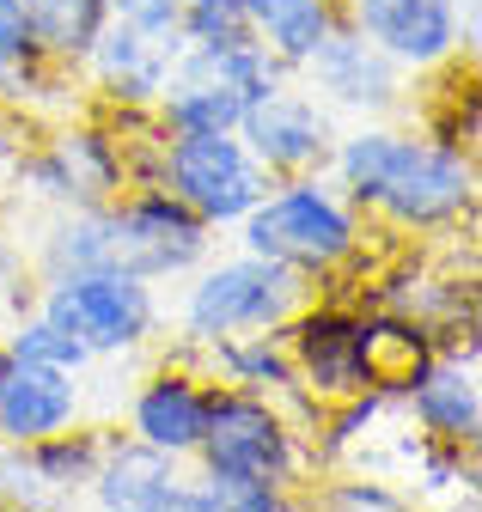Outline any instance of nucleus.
<instances>
[{
	"mask_svg": "<svg viewBox=\"0 0 482 512\" xmlns=\"http://www.w3.org/2000/svg\"><path fill=\"white\" fill-rule=\"evenodd\" d=\"M324 171L354 208H373L397 232H440L476 208L470 147L446 135H403L385 122H360L354 135H336Z\"/></svg>",
	"mask_w": 482,
	"mask_h": 512,
	"instance_id": "obj_1",
	"label": "nucleus"
},
{
	"mask_svg": "<svg viewBox=\"0 0 482 512\" xmlns=\"http://www.w3.org/2000/svg\"><path fill=\"white\" fill-rule=\"evenodd\" d=\"M202 464V488L214 494V512H287L293 482L306 476V439L281 397L214 384L208 433L190 452Z\"/></svg>",
	"mask_w": 482,
	"mask_h": 512,
	"instance_id": "obj_2",
	"label": "nucleus"
},
{
	"mask_svg": "<svg viewBox=\"0 0 482 512\" xmlns=\"http://www.w3.org/2000/svg\"><path fill=\"white\" fill-rule=\"evenodd\" d=\"M238 238H245V250L269 256V263H287L306 281H318L354 263L360 244H367V226H360V208L324 171H299L263 189V202L238 220Z\"/></svg>",
	"mask_w": 482,
	"mask_h": 512,
	"instance_id": "obj_3",
	"label": "nucleus"
},
{
	"mask_svg": "<svg viewBox=\"0 0 482 512\" xmlns=\"http://www.w3.org/2000/svg\"><path fill=\"white\" fill-rule=\"evenodd\" d=\"M196 287L177 305V336L184 348H208L220 336H251V330H281L287 317L312 299V281L287 269V263H269L257 250H238V256H220V263H196Z\"/></svg>",
	"mask_w": 482,
	"mask_h": 512,
	"instance_id": "obj_4",
	"label": "nucleus"
},
{
	"mask_svg": "<svg viewBox=\"0 0 482 512\" xmlns=\"http://www.w3.org/2000/svg\"><path fill=\"white\" fill-rule=\"evenodd\" d=\"M37 317H49L92 360H104V354L147 348V336L159 330V299L153 281L129 269H68V275H43Z\"/></svg>",
	"mask_w": 482,
	"mask_h": 512,
	"instance_id": "obj_5",
	"label": "nucleus"
},
{
	"mask_svg": "<svg viewBox=\"0 0 482 512\" xmlns=\"http://www.w3.org/2000/svg\"><path fill=\"white\" fill-rule=\"evenodd\" d=\"M153 183L171 189L190 214H202L220 232V226L245 220L275 177L251 159L238 128H220V135H165L153 159Z\"/></svg>",
	"mask_w": 482,
	"mask_h": 512,
	"instance_id": "obj_6",
	"label": "nucleus"
},
{
	"mask_svg": "<svg viewBox=\"0 0 482 512\" xmlns=\"http://www.w3.org/2000/svg\"><path fill=\"white\" fill-rule=\"evenodd\" d=\"M104 238H110V269L165 281V275H190L202 263L214 244V226L190 214L171 189L129 183L116 202H104Z\"/></svg>",
	"mask_w": 482,
	"mask_h": 512,
	"instance_id": "obj_7",
	"label": "nucleus"
},
{
	"mask_svg": "<svg viewBox=\"0 0 482 512\" xmlns=\"http://www.w3.org/2000/svg\"><path fill=\"white\" fill-rule=\"evenodd\" d=\"M238 141L251 147V159L269 177H299V171H324L336 147V122L330 104H318L306 86H269L263 98H245L238 110Z\"/></svg>",
	"mask_w": 482,
	"mask_h": 512,
	"instance_id": "obj_8",
	"label": "nucleus"
},
{
	"mask_svg": "<svg viewBox=\"0 0 482 512\" xmlns=\"http://www.w3.org/2000/svg\"><path fill=\"white\" fill-rule=\"evenodd\" d=\"M342 19L403 74H434L464 49L458 0H342Z\"/></svg>",
	"mask_w": 482,
	"mask_h": 512,
	"instance_id": "obj_9",
	"label": "nucleus"
},
{
	"mask_svg": "<svg viewBox=\"0 0 482 512\" xmlns=\"http://www.w3.org/2000/svg\"><path fill=\"white\" fill-rule=\"evenodd\" d=\"M354 324L360 311L336 305V299H306L287 324V354H293V378H299V397H312L318 409H336L348 397H360V354H354Z\"/></svg>",
	"mask_w": 482,
	"mask_h": 512,
	"instance_id": "obj_10",
	"label": "nucleus"
},
{
	"mask_svg": "<svg viewBox=\"0 0 482 512\" xmlns=\"http://www.w3.org/2000/svg\"><path fill=\"white\" fill-rule=\"evenodd\" d=\"M293 74H306V86L318 92V104L336 110H360V116H385L403 104V68L391 55H379L348 19H336L324 31V43L299 61Z\"/></svg>",
	"mask_w": 482,
	"mask_h": 512,
	"instance_id": "obj_11",
	"label": "nucleus"
},
{
	"mask_svg": "<svg viewBox=\"0 0 482 512\" xmlns=\"http://www.w3.org/2000/svg\"><path fill=\"white\" fill-rule=\"evenodd\" d=\"M25 177L55 208H98V202H116L129 189V159H123V141L110 128L74 122L25 165Z\"/></svg>",
	"mask_w": 482,
	"mask_h": 512,
	"instance_id": "obj_12",
	"label": "nucleus"
},
{
	"mask_svg": "<svg viewBox=\"0 0 482 512\" xmlns=\"http://www.w3.org/2000/svg\"><path fill=\"white\" fill-rule=\"evenodd\" d=\"M86 415V384L80 372L25 360L13 348H0V439L37 445L49 433H62Z\"/></svg>",
	"mask_w": 482,
	"mask_h": 512,
	"instance_id": "obj_13",
	"label": "nucleus"
},
{
	"mask_svg": "<svg viewBox=\"0 0 482 512\" xmlns=\"http://www.w3.org/2000/svg\"><path fill=\"white\" fill-rule=\"evenodd\" d=\"M184 55L177 43H159L123 19H104V31L92 37V49L80 55V68L92 80V92L110 110H153L165 80H171V61Z\"/></svg>",
	"mask_w": 482,
	"mask_h": 512,
	"instance_id": "obj_14",
	"label": "nucleus"
},
{
	"mask_svg": "<svg viewBox=\"0 0 482 512\" xmlns=\"http://www.w3.org/2000/svg\"><path fill=\"white\" fill-rule=\"evenodd\" d=\"M177 464L184 458H171V452H159V445L110 427L86 500L104 506V512H177L184 506V470Z\"/></svg>",
	"mask_w": 482,
	"mask_h": 512,
	"instance_id": "obj_15",
	"label": "nucleus"
},
{
	"mask_svg": "<svg viewBox=\"0 0 482 512\" xmlns=\"http://www.w3.org/2000/svg\"><path fill=\"white\" fill-rule=\"evenodd\" d=\"M208 403H214V378L171 360L153 378H141V391L129 397V433L171 458H190L208 433Z\"/></svg>",
	"mask_w": 482,
	"mask_h": 512,
	"instance_id": "obj_16",
	"label": "nucleus"
},
{
	"mask_svg": "<svg viewBox=\"0 0 482 512\" xmlns=\"http://www.w3.org/2000/svg\"><path fill=\"white\" fill-rule=\"evenodd\" d=\"M354 354H360V384L379 397H403L409 384L440 360V342L428 324H415L403 311H360L354 324Z\"/></svg>",
	"mask_w": 482,
	"mask_h": 512,
	"instance_id": "obj_17",
	"label": "nucleus"
},
{
	"mask_svg": "<svg viewBox=\"0 0 482 512\" xmlns=\"http://www.w3.org/2000/svg\"><path fill=\"white\" fill-rule=\"evenodd\" d=\"M409 409V421L428 439H452V445H476L482 433V391H476V360L464 354H440L421 372L409 391L397 397Z\"/></svg>",
	"mask_w": 482,
	"mask_h": 512,
	"instance_id": "obj_18",
	"label": "nucleus"
},
{
	"mask_svg": "<svg viewBox=\"0 0 482 512\" xmlns=\"http://www.w3.org/2000/svg\"><path fill=\"white\" fill-rule=\"evenodd\" d=\"M208 378L238 384V391H263V397H293L299 378H293V354L281 330H251V336H220L208 348Z\"/></svg>",
	"mask_w": 482,
	"mask_h": 512,
	"instance_id": "obj_19",
	"label": "nucleus"
},
{
	"mask_svg": "<svg viewBox=\"0 0 482 512\" xmlns=\"http://www.w3.org/2000/svg\"><path fill=\"white\" fill-rule=\"evenodd\" d=\"M238 110H245V98L232 86L171 61V80H165V92L153 104V122L165 135H220V128H238Z\"/></svg>",
	"mask_w": 482,
	"mask_h": 512,
	"instance_id": "obj_20",
	"label": "nucleus"
},
{
	"mask_svg": "<svg viewBox=\"0 0 482 512\" xmlns=\"http://www.w3.org/2000/svg\"><path fill=\"white\" fill-rule=\"evenodd\" d=\"M238 13H245V25L287 61V68H299L324 31L342 19V0H238Z\"/></svg>",
	"mask_w": 482,
	"mask_h": 512,
	"instance_id": "obj_21",
	"label": "nucleus"
},
{
	"mask_svg": "<svg viewBox=\"0 0 482 512\" xmlns=\"http://www.w3.org/2000/svg\"><path fill=\"white\" fill-rule=\"evenodd\" d=\"M104 439H110V427H80V421H74V427H62V433H49V439L31 445V464H37V476H43L49 506L86 500L92 470H98V458H104Z\"/></svg>",
	"mask_w": 482,
	"mask_h": 512,
	"instance_id": "obj_22",
	"label": "nucleus"
},
{
	"mask_svg": "<svg viewBox=\"0 0 482 512\" xmlns=\"http://www.w3.org/2000/svg\"><path fill=\"white\" fill-rule=\"evenodd\" d=\"M19 13L55 68H80V55L110 19V0H19Z\"/></svg>",
	"mask_w": 482,
	"mask_h": 512,
	"instance_id": "obj_23",
	"label": "nucleus"
},
{
	"mask_svg": "<svg viewBox=\"0 0 482 512\" xmlns=\"http://www.w3.org/2000/svg\"><path fill=\"white\" fill-rule=\"evenodd\" d=\"M49 74H55V61L37 49L19 0H0V98L31 104L37 92H49Z\"/></svg>",
	"mask_w": 482,
	"mask_h": 512,
	"instance_id": "obj_24",
	"label": "nucleus"
},
{
	"mask_svg": "<svg viewBox=\"0 0 482 512\" xmlns=\"http://www.w3.org/2000/svg\"><path fill=\"white\" fill-rule=\"evenodd\" d=\"M7 348L25 354V360H43V366H62V372H86V366H92V354H86L68 330H55L49 317H25V324L7 336Z\"/></svg>",
	"mask_w": 482,
	"mask_h": 512,
	"instance_id": "obj_25",
	"label": "nucleus"
},
{
	"mask_svg": "<svg viewBox=\"0 0 482 512\" xmlns=\"http://www.w3.org/2000/svg\"><path fill=\"white\" fill-rule=\"evenodd\" d=\"M312 500L330 506V512H403V506H409V500H403L397 488H385V482H330V488H318Z\"/></svg>",
	"mask_w": 482,
	"mask_h": 512,
	"instance_id": "obj_26",
	"label": "nucleus"
},
{
	"mask_svg": "<svg viewBox=\"0 0 482 512\" xmlns=\"http://www.w3.org/2000/svg\"><path fill=\"white\" fill-rule=\"evenodd\" d=\"M184 7H208V0H184Z\"/></svg>",
	"mask_w": 482,
	"mask_h": 512,
	"instance_id": "obj_27",
	"label": "nucleus"
}]
</instances>
